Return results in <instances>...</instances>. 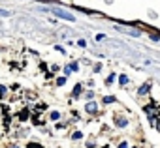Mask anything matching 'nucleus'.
I'll return each mask as SVG.
<instances>
[{
	"instance_id": "6e6552de",
	"label": "nucleus",
	"mask_w": 160,
	"mask_h": 148,
	"mask_svg": "<svg viewBox=\"0 0 160 148\" xmlns=\"http://www.w3.org/2000/svg\"><path fill=\"white\" fill-rule=\"evenodd\" d=\"M81 94V86L77 84V86H75V90H74V96H79Z\"/></svg>"
},
{
	"instance_id": "1a4fd4ad",
	"label": "nucleus",
	"mask_w": 160,
	"mask_h": 148,
	"mask_svg": "<svg viewBox=\"0 0 160 148\" xmlns=\"http://www.w3.org/2000/svg\"><path fill=\"white\" fill-rule=\"evenodd\" d=\"M77 47H87V41L85 39H79L77 41Z\"/></svg>"
},
{
	"instance_id": "20e7f679",
	"label": "nucleus",
	"mask_w": 160,
	"mask_h": 148,
	"mask_svg": "<svg viewBox=\"0 0 160 148\" xmlns=\"http://www.w3.org/2000/svg\"><path fill=\"white\" fill-rule=\"evenodd\" d=\"M149 86H151L149 83H147V84H143V86L140 88V94H147V92H149Z\"/></svg>"
},
{
	"instance_id": "423d86ee",
	"label": "nucleus",
	"mask_w": 160,
	"mask_h": 148,
	"mask_svg": "<svg viewBox=\"0 0 160 148\" xmlns=\"http://www.w3.org/2000/svg\"><path fill=\"white\" fill-rule=\"evenodd\" d=\"M11 15V13L8 11V10H2V8H0V17H10Z\"/></svg>"
},
{
	"instance_id": "f257e3e1",
	"label": "nucleus",
	"mask_w": 160,
	"mask_h": 148,
	"mask_svg": "<svg viewBox=\"0 0 160 148\" xmlns=\"http://www.w3.org/2000/svg\"><path fill=\"white\" fill-rule=\"evenodd\" d=\"M51 13H55V15H59L60 19H66V21H75V15H72L70 11H64V10H60V8H49Z\"/></svg>"
},
{
	"instance_id": "9b49d317",
	"label": "nucleus",
	"mask_w": 160,
	"mask_h": 148,
	"mask_svg": "<svg viewBox=\"0 0 160 148\" xmlns=\"http://www.w3.org/2000/svg\"><path fill=\"white\" fill-rule=\"evenodd\" d=\"M81 137H83L81 131H75V133H74V139H81Z\"/></svg>"
},
{
	"instance_id": "2eb2a0df",
	"label": "nucleus",
	"mask_w": 160,
	"mask_h": 148,
	"mask_svg": "<svg viewBox=\"0 0 160 148\" xmlns=\"http://www.w3.org/2000/svg\"><path fill=\"white\" fill-rule=\"evenodd\" d=\"M13 148H15V146H13Z\"/></svg>"
},
{
	"instance_id": "f8f14e48",
	"label": "nucleus",
	"mask_w": 160,
	"mask_h": 148,
	"mask_svg": "<svg viewBox=\"0 0 160 148\" xmlns=\"http://www.w3.org/2000/svg\"><path fill=\"white\" fill-rule=\"evenodd\" d=\"M119 81H121V84H126L128 79H126V75H121V79H119Z\"/></svg>"
},
{
	"instance_id": "9d476101",
	"label": "nucleus",
	"mask_w": 160,
	"mask_h": 148,
	"mask_svg": "<svg viewBox=\"0 0 160 148\" xmlns=\"http://www.w3.org/2000/svg\"><path fill=\"white\" fill-rule=\"evenodd\" d=\"M59 118H60L59 112H53V115H51V120H59Z\"/></svg>"
},
{
	"instance_id": "4468645a",
	"label": "nucleus",
	"mask_w": 160,
	"mask_h": 148,
	"mask_svg": "<svg viewBox=\"0 0 160 148\" xmlns=\"http://www.w3.org/2000/svg\"><path fill=\"white\" fill-rule=\"evenodd\" d=\"M30 148H41V146H36V144H30Z\"/></svg>"
},
{
	"instance_id": "ddd939ff",
	"label": "nucleus",
	"mask_w": 160,
	"mask_h": 148,
	"mask_svg": "<svg viewBox=\"0 0 160 148\" xmlns=\"http://www.w3.org/2000/svg\"><path fill=\"white\" fill-rule=\"evenodd\" d=\"M119 148H128V144H126V143H121V144H119Z\"/></svg>"
},
{
	"instance_id": "7ed1b4c3",
	"label": "nucleus",
	"mask_w": 160,
	"mask_h": 148,
	"mask_svg": "<svg viewBox=\"0 0 160 148\" xmlns=\"http://www.w3.org/2000/svg\"><path fill=\"white\" fill-rule=\"evenodd\" d=\"M115 124L119 126V128H124V126L128 124V120H126V118H117V120H115Z\"/></svg>"
},
{
	"instance_id": "f03ea898",
	"label": "nucleus",
	"mask_w": 160,
	"mask_h": 148,
	"mask_svg": "<svg viewBox=\"0 0 160 148\" xmlns=\"http://www.w3.org/2000/svg\"><path fill=\"white\" fill-rule=\"evenodd\" d=\"M117 30H121V32H124V34H130V36H134V38H140V36H141V32L134 30V28H117Z\"/></svg>"
},
{
	"instance_id": "39448f33",
	"label": "nucleus",
	"mask_w": 160,
	"mask_h": 148,
	"mask_svg": "<svg viewBox=\"0 0 160 148\" xmlns=\"http://www.w3.org/2000/svg\"><path fill=\"white\" fill-rule=\"evenodd\" d=\"M87 111H89V112H94V111H96V103H89V105H87Z\"/></svg>"
},
{
	"instance_id": "0eeeda50",
	"label": "nucleus",
	"mask_w": 160,
	"mask_h": 148,
	"mask_svg": "<svg viewBox=\"0 0 160 148\" xmlns=\"http://www.w3.org/2000/svg\"><path fill=\"white\" fill-rule=\"evenodd\" d=\"M115 101V97H111V96H107V97H104V103H113Z\"/></svg>"
}]
</instances>
